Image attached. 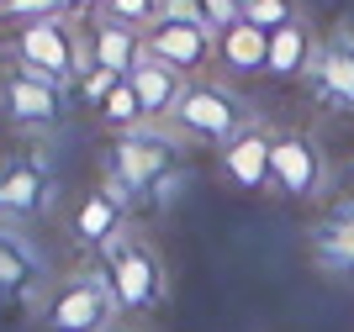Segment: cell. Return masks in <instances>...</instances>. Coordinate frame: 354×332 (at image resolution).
Instances as JSON below:
<instances>
[{"label":"cell","mask_w":354,"mask_h":332,"mask_svg":"<svg viewBox=\"0 0 354 332\" xmlns=\"http://www.w3.org/2000/svg\"><path fill=\"white\" fill-rule=\"evenodd\" d=\"M117 311H122V301L111 290V275L90 269V275L53 290V301L43 306V327L48 332H106L117 322Z\"/></svg>","instance_id":"cell-1"},{"label":"cell","mask_w":354,"mask_h":332,"mask_svg":"<svg viewBox=\"0 0 354 332\" xmlns=\"http://www.w3.org/2000/svg\"><path fill=\"white\" fill-rule=\"evenodd\" d=\"M101 253H106V275H111V290H117L122 311H148V306L164 301L159 259H153L143 243H127V237L117 232V237H111Z\"/></svg>","instance_id":"cell-2"},{"label":"cell","mask_w":354,"mask_h":332,"mask_svg":"<svg viewBox=\"0 0 354 332\" xmlns=\"http://www.w3.org/2000/svg\"><path fill=\"white\" fill-rule=\"evenodd\" d=\"M16 58H21L27 69H37L43 79H53V85L80 79V43L69 37V27H64L59 16H48V21H27L21 37H16Z\"/></svg>","instance_id":"cell-3"},{"label":"cell","mask_w":354,"mask_h":332,"mask_svg":"<svg viewBox=\"0 0 354 332\" xmlns=\"http://www.w3.org/2000/svg\"><path fill=\"white\" fill-rule=\"evenodd\" d=\"M169 174H175V153L159 137L127 132L111 148V185H122V195H153L159 179H169Z\"/></svg>","instance_id":"cell-4"},{"label":"cell","mask_w":354,"mask_h":332,"mask_svg":"<svg viewBox=\"0 0 354 332\" xmlns=\"http://www.w3.org/2000/svg\"><path fill=\"white\" fill-rule=\"evenodd\" d=\"M175 121H180V132L207 137V143H222V148L243 132L238 101L227 95V90H217V85H191L185 95H180V106H175Z\"/></svg>","instance_id":"cell-5"},{"label":"cell","mask_w":354,"mask_h":332,"mask_svg":"<svg viewBox=\"0 0 354 332\" xmlns=\"http://www.w3.org/2000/svg\"><path fill=\"white\" fill-rule=\"evenodd\" d=\"M323 185H328L323 153H317L307 137H296V132L275 137V153H270V190H281L291 201H312V195H323Z\"/></svg>","instance_id":"cell-6"},{"label":"cell","mask_w":354,"mask_h":332,"mask_svg":"<svg viewBox=\"0 0 354 332\" xmlns=\"http://www.w3.org/2000/svg\"><path fill=\"white\" fill-rule=\"evenodd\" d=\"M0 101H6V116L21 121V127H53L59 111H64L59 85L43 79L37 69H27V64H16V69L0 79Z\"/></svg>","instance_id":"cell-7"},{"label":"cell","mask_w":354,"mask_h":332,"mask_svg":"<svg viewBox=\"0 0 354 332\" xmlns=\"http://www.w3.org/2000/svg\"><path fill=\"white\" fill-rule=\"evenodd\" d=\"M212 53H217V32L201 27V21H169L164 16L159 27L148 32V58H159V64H169L180 74L201 69Z\"/></svg>","instance_id":"cell-8"},{"label":"cell","mask_w":354,"mask_h":332,"mask_svg":"<svg viewBox=\"0 0 354 332\" xmlns=\"http://www.w3.org/2000/svg\"><path fill=\"white\" fill-rule=\"evenodd\" d=\"M312 85L328 106L354 111V32H339L317 48V64H312Z\"/></svg>","instance_id":"cell-9"},{"label":"cell","mask_w":354,"mask_h":332,"mask_svg":"<svg viewBox=\"0 0 354 332\" xmlns=\"http://www.w3.org/2000/svg\"><path fill=\"white\" fill-rule=\"evenodd\" d=\"M270 153H275V137L249 127L222 148V174H227L238 190H249V195L254 190H270Z\"/></svg>","instance_id":"cell-10"},{"label":"cell","mask_w":354,"mask_h":332,"mask_svg":"<svg viewBox=\"0 0 354 332\" xmlns=\"http://www.w3.org/2000/svg\"><path fill=\"white\" fill-rule=\"evenodd\" d=\"M122 206H127L122 185H106V190H95V195H85V201H80V217H74V237L85 248H106L122 232Z\"/></svg>","instance_id":"cell-11"},{"label":"cell","mask_w":354,"mask_h":332,"mask_svg":"<svg viewBox=\"0 0 354 332\" xmlns=\"http://www.w3.org/2000/svg\"><path fill=\"white\" fill-rule=\"evenodd\" d=\"M312 259L328 275H354V206H344L312 227Z\"/></svg>","instance_id":"cell-12"},{"label":"cell","mask_w":354,"mask_h":332,"mask_svg":"<svg viewBox=\"0 0 354 332\" xmlns=\"http://www.w3.org/2000/svg\"><path fill=\"white\" fill-rule=\"evenodd\" d=\"M312 64H317V48H312V32H307L301 16L270 32V64H265V74H275V79H301V74H312Z\"/></svg>","instance_id":"cell-13"},{"label":"cell","mask_w":354,"mask_h":332,"mask_svg":"<svg viewBox=\"0 0 354 332\" xmlns=\"http://www.w3.org/2000/svg\"><path fill=\"white\" fill-rule=\"evenodd\" d=\"M90 58H95V69H111L117 79H127L148 58V43H138V32L122 27V21H101L90 32Z\"/></svg>","instance_id":"cell-14"},{"label":"cell","mask_w":354,"mask_h":332,"mask_svg":"<svg viewBox=\"0 0 354 332\" xmlns=\"http://www.w3.org/2000/svg\"><path fill=\"white\" fill-rule=\"evenodd\" d=\"M127 79H133L138 101H143V116H175L180 95L191 90V85H180V69H169V64H159V58H143Z\"/></svg>","instance_id":"cell-15"},{"label":"cell","mask_w":354,"mask_h":332,"mask_svg":"<svg viewBox=\"0 0 354 332\" xmlns=\"http://www.w3.org/2000/svg\"><path fill=\"white\" fill-rule=\"evenodd\" d=\"M48 201V169L43 159H21L0 174V211L6 217H27Z\"/></svg>","instance_id":"cell-16"},{"label":"cell","mask_w":354,"mask_h":332,"mask_svg":"<svg viewBox=\"0 0 354 332\" xmlns=\"http://www.w3.org/2000/svg\"><path fill=\"white\" fill-rule=\"evenodd\" d=\"M32 290H43V259L16 232L0 227V295H21L27 301Z\"/></svg>","instance_id":"cell-17"},{"label":"cell","mask_w":354,"mask_h":332,"mask_svg":"<svg viewBox=\"0 0 354 332\" xmlns=\"http://www.w3.org/2000/svg\"><path fill=\"white\" fill-rule=\"evenodd\" d=\"M217 58H222L233 74L265 69V64H270V32H265V27H249V21H238V27L217 32Z\"/></svg>","instance_id":"cell-18"},{"label":"cell","mask_w":354,"mask_h":332,"mask_svg":"<svg viewBox=\"0 0 354 332\" xmlns=\"http://www.w3.org/2000/svg\"><path fill=\"white\" fill-rule=\"evenodd\" d=\"M95 111H101V121H106V127H117L122 137H127V132H138V127L148 121V116H143V101H138V90H133V79H117V90H111Z\"/></svg>","instance_id":"cell-19"},{"label":"cell","mask_w":354,"mask_h":332,"mask_svg":"<svg viewBox=\"0 0 354 332\" xmlns=\"http://www.w3.org/2000/svg\"><path fill=\"white\" fill-rule=\"evenodd\" d=\"M106 21H122V27H159L164 21V0H106Z\"/></svg>","instance_id":"cell-20"},{"label":"cell","mask_w":354,"mask_h":332,"mask_svg":"<svg viewBox=\"0 0 354 332\" xmlns=\"http://www.w3.org/2000/svg\"><path fill=\"white\" fill-rule=\"evenodd\" d=\"M243 21L275 32V27H286V21H296V6H291V0H254L249 11H243Z\"/></svg>","instance_id":"cell-21"},{"label":"cell","mask_w":354,"mask_h":332,"mask_svg":"<svg viewBox=\"0 0 354 332\" xmlns=\"http://www.w3.org/2000/svg\"><path fill=\"white\" fill-rule=\"evenodd\" d=\"M64 11V0H6L0 6V16H11V21H48V16H59Z\"/></svg>","instance_id":"cell-22"},{"label":"cell","mask_w":354,"mask_h":332,"mask_svg":"<svg viewBox=\"0 0 354 332\" xmlns=\"http://www.w3.org/2000/svg\"><path fill=\"white\" fill-rule=\"evenodd\" d=\"M201 16H207L212 32H227V27L243 21V6H238V0H201Z\"/></svg>","instance_id":"cell-23"},{"label":"cell","mask_w":354,"mask_h":332,"mask_svg":"<svg viewBox=\"0 0 354 332\" xmlns=\"http://www.w3.org/2000/svg\"><path fill=\"white\" fill-rule=\"evenodd\" d=\"M111 90H117V74H111V69H90L85 79H80V101L101 106L106 95H111Z\"/></svg>","instance_id":"cell-24"},{"label":"cell","mask_w":354,"mask_h":332,"mask_svg":"<svg viewBox=\"0 0 354 332\" xmlns=\"http://www.w3.org/2000/svg\"><path fill=\"white\" fill-rule=\"evenodd\" d=\"M74 6H80V11H90V6H106V0H74Z\"/></svg>","instance_id":"cell-25"},{"label":"cell","mask_w":354,"mask_h":332,"mask_svg":"<svg viewBox=\"0 0 354 332\" xmlns=\"http://www.w3.org/2000/svg\"><path fill=\"white\" fill-rule=\"evenodd\" d=\"M238 6H243V11H249V6H254V0H238Z\"/></svg>","instance_id":"cell-26"},{"label":"cell","mask_w":354,"mask_h":332,"mask_svg":"<svg viewBox=\"0 0 354 332\" xmlns=\"http://www.w3.org/2000/svg\"><path fill=\"white\" fill-rule=\"evenodd\" d=\"M64 6H74V0H64Z\"/></svg>","instance_id":"cell-27"},{"label":"cell","mask_w":354,"mask_h":332,"mask_svg":"<svg viewBox=\"0 0 354 332\" xmlns=\"http://www.w3.org/2000/svg\"><path fill=\"white\" fill-rule=\"evenodd\" d=\"M0 6H6V0H0Z\"/></svg>","instance_id":"cell-28"}]
</instances>
